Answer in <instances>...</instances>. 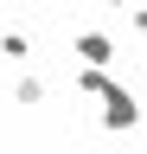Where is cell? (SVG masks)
I'll use <instances>...</instances> for the list:
<instances>
[{"mask_svg":"<svg viewBox=\"0 0 147 154\" xmlns=\"http://www.w3.org/2000/svg\"><path fill=\"white\" fill-rule=\"evenodd\" d=\"M141 116H147V103L115 77V84L102 90V128H109V135H134V128H141Z\"/></svg>","mask_w":147,"mask_h":154,"instance_id":"obj_1","label":"cell"},{"mask_svg":"<svg viewBox=\"0 0 147 154\" xmlns=\"http://www.w3.org/2000/svg\"><path fill=\"white\" fill-rule=\"evenodd\" d=\"M70 51H77L83 64H115V58H122L109 32H77V38H70Z\"/></svg>","mask_w":147,"mask_h":154,"instance_id":"obj_2","label":"cell"},{"mask_svg":"<svg viewBox=\"0 0 147 154\" xmlns=\"http://www.w3.org/2000/svg\"><path fill=\"white\" fill-rule=\"evenodd\" d=\"M13 103H19V109H39L45 103V77L39 71H19V77H13Z\"/></svg>","mask_w":147,"mask_h":154,"instance_id":"obj_3","label":"cell"},{"mask_svg":"<svg viewBox=\"0 0 147 154\" xmlns=\"http://www.w3.org/2000/svg\"><path fill=\"white\" fill-rule=\"evenodd\" d=\"M70 84H77V96H102L109 84H115V71H109V64H83L77 77H70Z\"/></svg>","mask_w":147,"mask_h":154,"instance_id":"obj_4","label":"cell"},{"mask_svg":"<svg viewBox=\"0 0 147 154\" xmlns=\"http://www.w3.org/2000/svg\"><path fill=\"white\" fill-rule=\"evenodd\" d=\"M0 58H7V64H32V32H0Z\"/></svg>","mask_w":147,"mask_h":154,"instance_id":"obj_5","label":"cell"},{"mask_svg":"<svg viewBox=\"0 0 147 154\" xmlns=\"http://www.w3.org/2000/svg\"><path fill=\"white\" fill-rule=\"evenodd\" d=\"M128 19H134V32L147 38V0H134V7H128Z\"/></svg>","mask_w":147,"mask_h":154,"instance_id":"obj_6","label":"cell"},{"mask_svg":"<svg viewBox=\"0 0 147 154\" xmlns=\"http://www.w3.org/2000/svg\"><path fill=\"white\" fill-rule=\"evenodd\" d=\"M109 7H115V13H128V7H134V0H109Z\"/></svg>","mask_w":147,"mask_h":154,"instance_id":"obj_7","label":"cell"},{"mask_svg":"<svg viewBox=\"0 0 147 154\" xmlns=\"http://www.w3.org/2000/svg\"><path fill=\"white\" fill-rule=\"evenodd\" d=\"M141 84H147V64H141Z\"/></svg>","mask_w":147,"mask_h":154,"instance_id":"obj_8","label":"cell"}]
</instances>
